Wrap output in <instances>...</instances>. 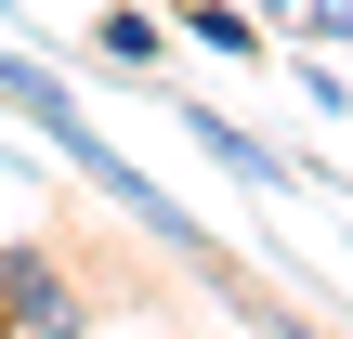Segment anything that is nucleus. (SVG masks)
I'll return each instance as SVG.
<instances>
[{"label": "nucleus", "instance_id": "obj_8", "mask_svg": "<svg viewBox=\"0 0 353 339\" xmlns=\"http://www.w3.org/2000/svg\"><path fill=\"white\" fill-rule=\"evenodd\" d=\"M249 13H288V26H301V0H249Z\"/></svg>", "mask_w": 353, "mask_h": 339}, {"label": "nucleus", "instance_id": "obj_1", "mask_svg": "<svg viewBox=\"0 0 353 339\" xmlns=\"http://www.w3.org/2000/svg\"><path fill=\"white\" fill-rule=\"evenodd\" d=\"M0 105L26 118V131H39V144H52V157H65V170H79L118 222H131V235H144V248H170V261H183V274H210L223 300H249V287H236V261H223V235H210V222H183V209H170V196H157V183H144L105 131H92V105H79V91L26 52V39H0Z\"/></svg>", "mask_w": 353, "mask_h": 339}, {"label": "nucleus", "instance_id": "obj_4", "mask_svg": "<svg viewBox=\"0 0 353 339\" xmlns=\"http://www.w3.org/2000/svg\"><path fill=\"white\" fill-rule=\"evenodd\" d=\"M170 26H183L196 52H223V65H249V52H262V13H249V0H183Z\"/></svg>", "mask_w": 353, "mask_h": 339}, {"label": "nucleus", "instance_id": "obj_3", "mask_svg": "<svg viewBox=\"0 0 353 339\" xmlns=\"http://www.w3.org/2000/svg\"><path fill=\"white\" fill-rule=\"evenodd\" d=\"M0 314H13V327H39V339H65V327H92L52 248H0Z\"/></svg>", "mask_w": 353, "mask_h": 339}, {"label": "nucleus", "instance_id": "obj_2", "mask_svg": "<svg viewBox=\"0 0 353 339\" xmlns=\"http://www.w3.org/2000/svg\"><path fill=\"white\" fill-rule=\"evenodd\" d=\"M170 118H183L196 157H223V183H249V196H288V183H301V157H275L249 118H223V105H170Z\"/></svg>", "mask_w": 353, "mask_h": 339}, {"label": "nucleus", "instance_id": "obj_7", "mask_svg": "<svg viewBox=\"0 0 353 339\" xmlns=\"http://www.w3.org/2000/svg\"><path fill=\"white\" fill-rule=\"evenodd\" d=\"M301 39H314V52H341V39H353V0H301Z\"/></svg>", "mask_w": 353, "mask_h": 339}, {"label": "nucleus", "instance_id": "obj_5", "mask_svg": "<svg viewBox=\"0 0 353 339\" xmlns=\"http://www.w3.org/2000/svg\"><path fill=\"white\" fill-rule=\"evenodd\" d=\"M157 52H170V26H157V13H131V0H105V13H92V65H157Z\"/></svg>", "mask_w": 353, "mask_h": 339}, {"label": "nucleus", "instance_id": "obj_6", "mask_svg": "<svg viewBox=\"0 0 353 339\" xmlns=\"http://www.w3.org/2000/svg\"><path fill=\"white\" fill-rule=\"evenodd\" d=\"M301 105H314V118H353V78H341V65H327V52L301 65Z\"/></svg>", "mask_w": 353, "mask_h": 339}]
</instances>
